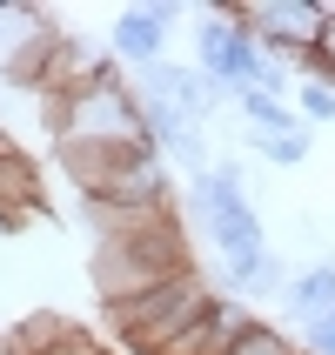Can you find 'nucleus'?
<instances>
[{
    "label": "nucleus",
    "mask_w": 335,
    "mask_h": 355,
    "mask_svg": "<svg viewBox=\"0 0 335 355\" xmlns=\"http://www.w3.org/2000/svg\"><path fill=\"white\" fill-rule=\"evenodd\" d=\"M47 208V188H40V168L20 148L0 155V228H27V221Z\"/></svg>",
    "instance_id": "6"
},
{
    "label": "nucleus",
    "mask_w": 335,
    "mask_h": 355,
    "mask_svg": "<svg viewBox=\"0 0 335 355\" xmlns=\"http://www.w3.org/2000/svg\"><path fill=\"white\" fill-rule=\"evenodd\" d=\"M54 355H114V349H101L87 329H74V342H67V349H54Z\"/></svg>",
    "instance_id": "15"
},
{
    "label": "nucleus",
    "mask_w": 335,
    "mask_h": 355,
    "mask_svg": "<svg viewBox=\"0 0 335 355\" xmlns=\"http://www.w3.org/2000/svg\"><path fill=\"white\" fill-rule=\"evenodd\" d=\"M215 302H221L215 282L201 275V268H181V275L155 282V288H141V295H128V302H108V322H114V336L135 355H155V349H168L181 329H195Z\"/></svg>",
    "instance_id": "2"
},
{
    "label": "nucleus",
    "mask_w": 335,
    "mask_h": 355,
    "mask_svg": "<svg viewBox=\"0 0 335 355\" xmlns=\"http://www.w3.org/2000/svg\"><path fill=\"white\" fill-rule=\"evenodd\" d=\"M302 80H329L335 87V7H329V27H322L316 54H309V67H302Z\"/></svg>",
    "instance_id": "12"
},
{
    "label": "nucleus",
    "mask_w": 335,
    "mask_h": 355,
    "mask_svg": "<svg viewBox=\"0 0 335 355\" xmlns=\"http://www.w3.org/2000/svg\"><path fill=\"white\" fill-rule=\"evenodd\" d=\"M302 355H335V315H322V322L302 329Z\"/></svg>",
    "instance_id": "14"
},
{
    "label": "nucleus",
    "mask_w": 335,
    "mask_h": 355,
    "mask_svg": "<svg viewBox=\"0 0 335 355\" xmlns=\"http://www.w3.org/2000/svg\"><path fill=\"white\" fill-rule=\"evenodd\" d=\"M228 355H302V336H289V329H275V322H248L235 342H228Z\"/></svg>",
    "instance_id": "9"
},
{
    "label": "nucleus",
    "mask_w": 335,
    "mask_h": 355,
    "mask_svg": "<svg viewBox=\"0 0 335 355\" xmlns=\"http://www.w3.org/2000/svg\"><path fill=\"white\" fill-rule=\"evenodd\" d=\"M282 309H289V322H295V329L335 315V261H309V268H295V275H289V288H282Z\"/></svg>",
    "instance_id": "7"
},
{
    "label": "nucleus",
    "mask_w": 335,
    "mask_h": 355,
    "mask_svg": "<svg viewBox=\"0 0 335 355\" xmlns=\"http://www.w3.org/2000/svg\"><path fill=\"white\" fill-rule=\"evenodd\" d=\"M175 20H181L175 0L121 7V14L108 20V54H114V67H135V74L161 67V60H168V34H175Z\"/></svg>",
    "instance_id": "3"
},
{
    "label": "nucleus",
    "mask_w": 335,
    "mask_h": 355,
    "mask_svg": "<svg viewBox=\"0 0 335 355\" xmlns=\"http://www.w3.org/2000/svg\"><path fill=\"white\" fill-rule=\"evenodd\" d=\"M181 208H188V221L208 235V248L221 255V288H228V295L235 302L275 295L282 302L289 261L268 248V228H261L255 201H248V181H241L235 161H215L201 181H188V188H181Z\"/></svg>",
    "instance_id": "1"
},
{
    "label": "nucleus",
    "mask_w": 335,
    "mask_h": 355,
    "mask_svg": "<svg viewBox=\"0 0 335 355\" xmlns=\"http://www.w3.org/2000/svg\"><path fill=\"white\" fill-rule=\"evenodd\" d=\"M295 114H302V128H329L335 121V87L329 80H295Z\"/></svg>",
    "instance_id": "11"
},
{
    "label": "nucleus",
    "mask_w": 335,
    "mask_h": 355,
    "mask_svg": "<svg viewBox=\"0 0 335 355\" xmlns=\"http://www.w3.org/2000/svg\"><path fill=\"white\" fill-rule=\"evenodd\" d=\"M235 114L248 121V135H289V128H302L295 101H275V94H241Z\"/></svg>",
    "instance_id": "8"
},
{
    "label": "nucleus",
    "mask_w": 335,
    "mask_h": 355,
    "mask_svg": "<svg viewBox=\"0 0 335 355\" xmlns=\"http://www.w3.org/2000/svg\"><path fill=\"white\" fill-rule=\"evenodd\" d=\"M248 148H255L261 161H275V168H302L309 148H316V135H309V128H289V135H248Z\"/></svg>",
    "instance_id": "10"
},
{
    "label": "nucleus",
    "mask_w": 335,
    "mask_h": 355,
    "mask_svg": "<svg viewBox=\"0 0 335 355\" xmlns=\"http://www.w3.org/2000/svg\"><path fill=\"white\" fill-rule=\"evenodd\" d=\"M47 27V14H34V7H14V0H0V34H40Z\"/></svg>",
    "instance_id": "13"
},
{
    "label": "nucleus",
    "mask_w": 335,
    "mask_h": 355,
    "mask_svg": "<svg viewBox=\"0 0 335 355\" xmlns=\"http://www.w3.org/2000/svg\"><path fill=\"white\" fill-rule=\"evenodd\" d=\"M135 101H161V107H175V114H188V121L208 128V114H215L228 94H221L201 67H175V60H161V67H148V74L135 80Z\"/></svg>",
    "instance_id": "4"
},
{
    "label": "nucleus",
    "mask_w": 335,
    "mask_h": 355,
    "mask_svg": "<svg viewBox=\"0 0 335 355\" xmlns=\"http://www.w3.org/2000/svg\"><path fill=\"white\" fill-rule=\"evenodd\" d=\"M248 322H255V309H248V302L221 295L215 309H208V315L195 322V329H181V336L168 342V349H155V355H228V342H235L241 329H248Z\"/></svg>",
    "instance_id": "5"
}]
</instances>
